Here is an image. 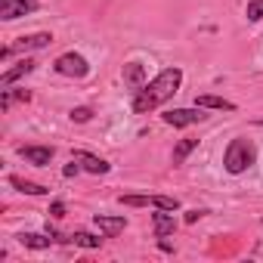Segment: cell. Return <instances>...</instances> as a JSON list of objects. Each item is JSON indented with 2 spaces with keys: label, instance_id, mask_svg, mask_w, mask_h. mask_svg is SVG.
Segmentation results:
<instances>
[{
  "label": "cell",
  "instance_id": "cell-3",
  "mask_svg": "<svg viewBox=\"0 0 263 263\" xmlns=\"http://www.w3.org/2000/svg\"><path fill=\"white\" fill-rule=\"evenodd\" d=\"M53 71H56V74H62V78H74V81H81V78H87V74H90V62H87L81 53L68 50V53H62V56L53 62Z\"/></svg>",
  "mask_w": 263,
  "mask_h": 263
},
{
  "label": "cell",
  "instance_id": "cell-4",
  "mask_svg": "<svg viewBox=\"0 0 263 263\" xmlns=\"http://www.w3.org/2000/svg\"><path fill=\"white\" fill-rule=\"evenodd\" d=\"M53 44V34H47V31H37V34H22V37H16L10 47H4L0 50V59H10L13 53H31V50H44V47H50Z\"/></svg>",
  "mask_w": 263,
  "mask_h": 263
},
{
  "label": "cell",
  "instance_id": "cell-15",
  "mask_svg": "<svg viewBox=\"0 0 263 263\" xmlns=\"http://www.w3.org/2000/svg\"><path fill=\"white\" fill-rule=\"evenodd\" d=\"M195 105H201V108H214V111H235V102H229V99H223V96H214V93H201V96H195Z\"/></svg>",
  "mask_w": 263,
  "mask_h": 263
},
{
  "label": "cell",
  "instance_id": "cell-13",
  "mask_svg": "<svg viewBox=\"0 0 263 263\" xmlns=\"http://www.w3.org/2000/svg\"><path fill=\"white\" fill-rule=\"evenodd\" d=\"M121 78H124V84L130 87V90H140L149 78H146V65L143 62H127L124 68H121Z\"/></svg>",
  "mask_w": 263,
  "mask_h": 263
},
{
  "label": "cell",
  "instance_id": "cell-8",
  "mask_svg": "<svg viewBox=\"0 0 263 263\" xmlns=\"http://www.w3.org/2000/svg\"><path fill=\"white\" fill-rule=\"evenodd\" d=\"M16 155L19 158H25L28 164H34V167H50V161H53V155H56V149L53 146H19L16 149Z\"/></svg>",
  "mask_w": 263,
  "mask_h": 263
},
{
  "label": "cell",
  "instance_id": "cell-7",
  "mask_svg": "<svg viewBox=\"0 0 263 263\" xmlns=\"http://www.w3.org/2000/svg\"><path fill=\"white\" fill-rule=\"evenodd\" d=\"M34 10H37V0H0V19L4 22H16Z\"/></svg>",
  "mask_w": 263,
  "mask_h": 263
},
{
  "label": "cell",
  "instance_id": "cell-11",
  "mask_svg": "<svg viewBox=\"0 0 263 263\" xmlns=\"http://www.w3.org/2000/svg\"><path fill=\"white\" fill-rule=\"evenodd\" d=\"M152 232H155V238H167V235H174V232H177L174 211H161V208H155V214H152Z\"/></svg>",
  "mask_w": 263,
  "mask_h": 263
},
{
  "label": "cell",
  "instance_id": "cell-23",
  "mask_svg": "<svg viewBox=\"0 0 263 263\" xmlns=\"http://www.w3.org/2000/svg\"><path fill=\"white\" fill-rule=\"evenodd\" d=\"M204 214H208V211H198V208H195V211H186V223H195V220H201Z\"/></svg>",
  "mask_w": 263,
  "mask_h": 263
},
{
  "label": "cell",
  "instance_id": "cell-14",
  "mask_svg": "<svg viewBox=\"0 0 263 263\" xmlns=\"http://www.w3.org/2000/svg\"><path fill=\"white\" fill-rule=\"evenodd\" d=\"M10 186H13L16 192H22V195H47V192H50V186L31 183V180H25V177H19V174H10Z\"/></svg>",
  "mask_w": 263,
  "mask_h": 263
},
{
  "label": "cell",
  "instance_id": "cell-22",
  "mask_svg": "<svg viewBox=\"0 0 263 263\" xmlns=\"http://www.w3.org/2000/svg\"><path fill=\"white\" fill-rule=\"evenodd\" d=\"M50 217H53V220H62V217H65V201H53V204H50Z\"/></svg>",
  "mask_w": 263,
  "mask_h": 263
},
{
  "label": "cell",
  "instance_id": "cell-16",
  "mask_svg": "<svg viewBox=\"0 0 263 263\" xmlns=\"http://www.w3.org/2000/svg\"><path fill=\"white\" fill-rule=\"evenodd\" d=\"M19 245H25V248H31V251H47L50 245H53V235L50 232H22L19 235Z\"/></svg>",
  "mask_w": 263,
  "mask_h": 263
},
{
  "label": "cell",
  "instance_id": "cell-6",
  "mask_svg": "<svg viewBox=\"0 0 263 263\" xmlns=\"http://www.w3.org/2000/svg\"><path fill=\"white\" fill-rule=\"evenodd\" d=\"M161 121L171 124V127H192V124L208 121V108H201V105H192V108H171V111L161 115Z\"/></svg>",
  "mask_w": 263,
  "mask_h": 263
},
{
  "label": "cell",
  "instance_id": "cell-12",
  "mask_svg": "<svg viewBox=\"0 0 263 263\" xmlns=\"http://www.w3.org/2000/svg\"><path fill=\"white\" fill-rule=\"evenodd\" d=\"M34 68H37V62H34L31 56H25V59H19V62H16L13 68H7L4 74H0V87H13V84H16L19 78H25V74H31Z\"/></svg>",
  "mask_w": 263,
  "mask_h": 263
},
{
  "label": "cell",
  "instance_id": "cell-17",
  "mask_svg": "<svg viewBox=\"0 0 263 263\" xmlns=\"http://www.w3.org/2000/svg\"><path fill=\"white\" fill-rule=\"evenodd\" d=\"M195 149H198V140L186 137V140H180V143L174 146V155H171V161H174V164H183V161H186V158H189Z\"/></svg>",
  "mask_w": 263,
  "mask_h": 263
},
{
  "label": "cell",
  "instance_id": "cell-19",
  "mask_svg": "<svg viewBox=\"0 0 263 263\" xmlns=\"http://www.w3.org/2000/svg\"><path fill=\"white\" fill-rule=\"evenodd\" d=\"M245 16H248V22H260L263 19V0H248Z\"/></svg>",
  "mask_w": 263,
  "mask_h": 263
},
{
  "label": "cell",
  "instance_id": "cell-18",
  "mask_svg": "<svg viewBox=\"0 0 263 263\" xmlns=\"http://www.w3.org/2000/svg\"><path fill=\"white\" fill-rule=\"evenodd\" d=\"M105 238V235H102ZM102 238L99 235H90V232H71V245H78V248H87V251H93V248H99L102 245Z\"/></svg>",
  "mask_w": 263,
  "mask_h": 263
},
{
  "label": "cell",
  "instance_id": "cell-21",
  "mask_svg": "<svg viewBox=\"0 0 263 263\" xmlns=\"http://www.w3.org/2000/svg\"><path fill=\"white\" fill-rule=\"evenodd\" d=\"M81 171H84V167H81V161H78V158H71V161L65 164V171H62V177H65V180H71V177H78Z\"/></svg>",
  "mask_w": 263,
  "mask_h": 263
},
{
  "label": "cell",
  "instance_id": "cell-5",
  "mask_svg": "<svg viewBox=\"0 0 263 263\" xmlns=\"http://www.w3.org/2000/svg\"><path fill=\"white\" fill-rule=\"evenodd\" d=\"M124 208H161V211H177L180 198L174 195H118Z\"/></svg>",
  "mask_w": 263,
  "mask_h": 263
},
{
  "label": "cell",
  "instance_id": "cell-2",
  "mask_svg": "<svg viewBox=\"0 0 263 263\" xmlns=\"http://www.w3.org/2000/svg\"><path fill=\"white\" fill-rule=\"evenodd\" d=\"M254 164H257V146H254V140H248V137L229 140V146L223 152V171L232 174V177H238V174L251 171Z\"/></svg>",
  "mask_w": 263,
  "mask_h": 263
},
{
  "label": "cell",
  "instance_id": "cell-9",
  "mask_svg": "<svg viewBox=\"0 0 263 263\" xmlns=\"http://www.w3.org/2000/svg\"><path fill=\"white\" fill-rule=\"evenodd\" d=\"M93 226L105 235V238H115V235H121L124 229H127V217L121 214V217H108V214H96L93 217Z\"/></svg>",
  "mask_w": 263,
  "mask_h": 263
},
{
  "label": "cell",
  "instance_id": "cell-10",
  "mask_svg": "<svg viewBox=\"0 0 263 263\" xmlns=\"http://www.w3.org/2000/svg\"><path fill=\"white\" fill-rule=\"evenodd\" d=\"M71 158H78V161H81V167H84L87 174H96V177H102V174H108V171H111V164H108L105 158L90 155V152H84V149H74V152H71Z\"/></svg>",
  "mask_w": 263,
  "mask_h": 263
},
{
  "label": "cell",
  "instance_id": "cell-1",
  "mask_svg": "<svg viewBox=\"0 0 263 263\" xmlns=\"http://www.w3.org/2000/svg\"><path fill=\"white\" fill-rule=\"evenodd\" d=\"M183 84V68H164L158 71L152 81H146L140 90H134V102H130V108H134V115H152L155 108H161L167 99L177 96Z\"/></svg>",
  "mask_w": 263,
  "mask_h": 263
},
{
  "label": "cell",
  "instance_id": "cell-20",
  "mask_svg": "<svg viewBox=\"0 0 263 263\" xmlns=\"http://www.w3.org/2000/svg\"><path fill=\"white\" fill-rule=\"evenodd\" d=\"M74 124H87L90 118H93V108H87V105H78V108H71V115H68Z\"/></svg>",
  "mask_w": 263,
  "mask_h": 263
}]
</instances>
